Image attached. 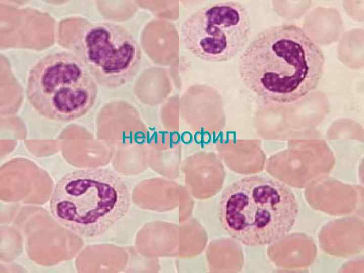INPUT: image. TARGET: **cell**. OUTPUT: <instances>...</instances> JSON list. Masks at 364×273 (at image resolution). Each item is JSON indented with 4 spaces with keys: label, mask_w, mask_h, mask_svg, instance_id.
<instances>
[{
    "label": "cell",
    "mask_w": 364,
    "mask_h": 273,
    "mask_svg": "<svg viewBox=\"0 0 364 273\" xmlns=\"http://www.w3.org/2000/svg\"><path fill=\"white\" fill-rule=\"evenodd\" d=\"M97 83L83 62L73 53L48 54L29 70L26 96L42 117L59 122L76 120L93 106Z\"/></svg>",
    "instance_id": "obj_4"
},
{
    "label": "cell",
    "mask_w": 364,
    "mask_h": 273,
    "mask_svg": "<svg viewBox=\"0 0 364 273\" xmlns=\"http://www.w3.org/2000/svg\"><path fill=\"white\" fill-rule=\"evenodd\" d=\"M251 34L248 12L240 2L223 1L198 9L184 21L182 42L195 57L228 62L247 44Z\"/></svg>",
    "instance_id": "obj_5"
},
{
    "label": "cell",
    "mask_w": 364,
    "mask_h": 273,
    "mask_svg": "<svg viewBox=\"0 0 364 273\" xmlns=\"http://www.w3.org/2000/svg\"><path fill=\"white\" fill-rule=\"evenodd\" d=\"M324 63L322 50L302 28L284 24L256 35L239 58L238 71L257 96L288 104L316 88Z\"/></svg>",
    "instance_id": "obj_1"
},
{
    "label": "cell",
    "mask_w": 364,
    "mask_h": 273,
    "mask_svg": "<svg viewBox=\"0 0 364 273\" xmlns=\"http://www.w3.org/2000/svg\"><path fill=\"white\" fill-rule=\"evenodd\" d=\"M128 190L113 171L104 168L77 170L57 183L51 200L54 217L84 237L98 236L127 212Z\"/></svg>",
    "instance_id": "obj_3"
},
{
    "label": "cell",
    "mask_w": 364,
    "mask_h": 273,
    "mask_svg": "<svg viewBox=\"0 0 364 273\" xmlns=\"http://www.w3.org/2000/svg\"><path fill=\"white\" fill-rule=\"evenodd\" d=\"M299 212L291 190L268 177H244L228 186L222 193L218 216L224 230L249 247L283 240L294 226Z\"/></svg>",
    "instance_id": "obj_2"
},
{
    "label": "cell",
    "mask_w": 364,
    "mask_h": 273,
    "mask_svg": "<svg viewBox=\"0 0 364 273\" xmlns=\"http://www.w3.org/2000/svg\"><path fill=\"white\" fill-rule=\"evenodd\" d=\"M73 51L97 83L106 87L130 81L142 61L140 47L133 35L122 26L109 22L83 27L74 41Z\"/></svg>",
    "instance_id": "obj_6"
}]
</instances>
